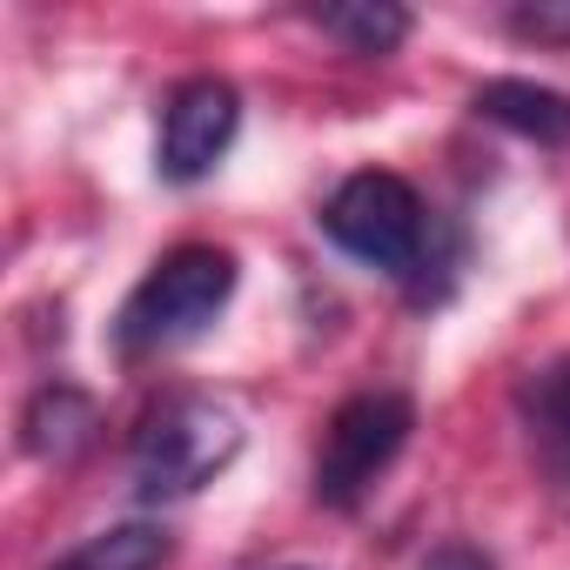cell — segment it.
Here are the masks:
<instances>
[{"mask_svg":"<svg viewBox=\"0 0 570 570\" xmlns=\"http://www.w3.org/2000/svg\"><path fill=\"white\" fill-rule=\"evenodd\" d=\"M235 296V255L228 248H208V242H188L175 255H161L141 289L121 303L115 316V350L121 356H161L188 336H202Z\"/></svg>","mask_w":570,"mask_h":570,"instance_id":"1","label":"cell"},{"mask_svg":"<svg viewBox=\"0 0 570 570\" xmlns=\"http://www.w3.org/2000/svg\"><path fill=\"white\" fill-rule=\"evenodd\" d=\"M235 450H242L235 410H222L215 396H168L135 436V490L148 503L195 497L235 463Z\"/></svg>","mask_w":570,"mask_h":570,"instance_id":"2","label":"cell"},{"mask_svg":"<svg viewBox=\"0 0 570 570\" xmlns=\"http://www.w3.org/2000/svg\"><path fill=\"white\" fill-rule=\"evenodd\" d=\"M323 235L383 275H410L430 248V208L403 175L363 168L323 202Z\"/></svg>","mask_w":570,"mask_h":570,"instance_id":"3","label":"cell"},{"mask_svg":"<svg viewBox=\"0 0 570 570\" xmlns=\"http://www.w3.org/2000/svg\"><path fill=\"white\" fill-rule=\"evenodd\" d=\"M410 430H416V410H410L403 390L350 396V403L330 416V430H323V450H316V497H323L330 510H356V503L376 490V476L403 456Z\"/></svg>","mask_w":570,"mask_h":570,"instance_id":"4","label":"cell"},{"mask_svg":"<svg viewBox=\"0 0 570 570\" xmlns=\"http://www.w3.org/2000/svg\"><path fill=\"white\" fill-rule=\"evenodd\" d=\"M235 128H242V101H235L228 81H215V75L181 81L168 95V108H161V141H155L161 181H202L228 155Z\"/></svg>","mask_w":570,"mask_h":570,"instance_id":"5","label":"cell"},{"mask_svg":"<svg viewBox=\"0 0 570 570\" xmlns=\"http://www.w3.org/2000/svg\"><path fill=\"white\" fill-rule=\"evenodd\" d=\"M517 416H523V436H530L543 476H550L557 490H570V356L523 376Z\"/></svg>","mask_w":570,"mask_h":570,"instance_id":"6","label":"cell"},{"mask_svg":"<svg viewBox=\"0 0 570 570\" xmlns=\"http://www.w3.org/2000/svg\"><path fill=\"white\" fill-rule=\"evenodd\" d=\"M476 115L510 128V135H523V141H543V148L570 141V95L537 88V81H490V88H476Z\"/></svg>","mask_w":570,"mask_h":570,"instance_id":"7","label":"cell"},{"mask_svg":"<svg viewBox=\"0 0 570 570\" xmlns=\"http://www.w3.org/2000/svg\"><path fill=\"white\" fill-rule=\"evenodd\" d=\"M168 563V530L161 523H121L88 537L81 550H68L55 570H161Z\"/></svg>","mask_w":570,"mask_h":570,"instance_id":"8","label":"cell"},{"mask_svg":"<svg viewBox=\"0 0 570 570\" xmlns=\"http://www.w3.org/2000/svg\"><path fill=\"white\" fill-rule=\"evenodd\" d=\"M88 423H95V410H88V396H75V390H41V403L28 410V450L35 456H68L81 436H88Z\"/></svg>","mask_w":570,"mask_h":570,"instance_id":"9","label":"cell"},{"mask_svg":"<svg viewBox=\"0 0 570 570\" xmlns=\"http://www.w3.org/2000/svg\"><path fill=\"white\" fill-rule=\"evenodd\" d=\"M330 35H343L356 55H390L403 35H410V14L403 8H376V0H350V8H323L316 14Z\"/></svg>","mask_w":570,"mask_h":570,"instance_id":"10","label":"cell"},{"mask_svg":"<svg viewBox=\"0 0 570 570\" xmlns=\"http://www.w3.org/2000/svg\"><path fill=\"white\" fill-rule=\"evenodd\" d=\"M517 35H537V41H570V0H543V8H517L510 14Z\"/></svg>","mask_w":570,"mask_h":570,"instance_id":"11","label":"cell"},{"mask_svg":"<svg viewBox=\"0 0 570 570\" xmlns=\"http://www.w3.org/2000/svg\"><path fill=\"white\" fill-rule=\"evenodd\" d=\"M423 570H497V563H490V557H483L476 543H443V550H436V557H430Z\"/></svg>","mask_w":570,"mask_h":570,"instance_id":"12","label":"cell"}]
</instances>
